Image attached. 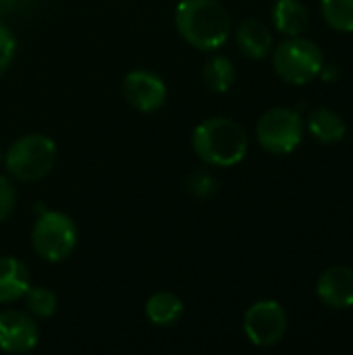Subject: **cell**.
Instances as JSON below:
<instances>
[{"mask_svg": "<svg viewBox=\"0 0 353 355\" xmlns=\"http://www.w3.org/2000/svg\"><path fill=\"white\" fill-rule=\"evenodd\" d=\"M2 156H4V154H2V150H0V162H2Z\"/></svg>", "mask_w": 353, "mask_h": 355, "instance_id": "cb8c5ba5", "label": "cell"}, {"mask_svg": "<svg viewBox=\"0 0 353 355\" xmlns=\"http://www.w3.org/2000/svg\"><path fill=\"white\" fill-rule=\"evenodd\" d=\"M179 35L202 52L223 48L231 35V17L218 0H181L175 8Z\"/></svg>", "mask_w": 353, "mask_h": 355, "instance_id": "6da1fadb", "label": "cell"}, {"mask_svg": "<svg viewBox=\"0 0 353 355\" xmlns=\"http://www.w3.org/2000/svg\"><path fill=\"white\" fill-rule=\"evenodd\" d=\"M15 2H17V0H0V19L6 17V15L15 8Z\"/></svg>", "mask_w": 353, "mask_h": 355, "instance_id": "603a6c76", "label": "cell"}, {"mask_svg": "<svg viewBox=\"0 0 353 355\" xmlns=\"http://www.w3.org/2000/svg\"><path fill=\"white\" fill-rule=\"evenodd\" d=\"M125 100L139 112H156L164 106L169 89L166 83L148 69L129 71L123 79Z\"/></svg>", "mask_w": 353, "mask_h": 355, "instance_id": "ba28073f", "label": "cell"}, {"mask_svg": "<svg viewBox=\"0 0 353 355\" xmlns=\"http://www.w3.org/2000/svg\"><path fill=\"white\" fill-rule=\"evenodd\" d=\"M248 133L246 129L227 116L204 119L191 135V148L196 156L218 168L239 164L248 154Z\"/></svg>", "mask_w": 353, "mask_h": 355, "instance_id": "7a4b0ae2", "label": "cell"}, {"mask_svg": "<svg viewBox=\"0 0 353 355\" xmlns=\"http://www.w3.org/2000/svg\"><path fill=\"white\" fill-rule=\"evenodd\" d=\"M204 85L214 94H227L235 83V64L227 56H212L202 71Z\"/></svg>", "mask_w": 353, "mask_h": 355, "instance_id": "2e32d148", "label": "cell"}, {"mask_svg": "<svg viewBox=\"0 0 353 355\" xmlns=\"http://www.w3.org/2000/svg\"><path fill=\"white\" fill-rule=\"evenodd\" d=\"M306 123L293 108L277 106L266 110L256 123V139L268 154L287 156L300 148Z\"/></svg>", "mask_w": 353, "mask_h": 355, "instance_id": "8992f818", "label": "cell"}, {"mask_svg": "<svg viewBox=\"0 0 353 355\" xmlns=\"http://www.w3.org/2000/svg\"><path fill=\"white\" fill-rule=\"evenodd\" d=\"M318 300L331 310H350L353 308V268L352 266H331L327 268L316 283Z\"/></svg>", "mask_w": 353, "mask_h": 355, "instance_id": "30bf717a", "label": "cell"}, {"mask_svg": "<svg viewBox=\"0 0 353 355\" xmlns=\"http://www.w3.org/2000/svg\"><path fill=\"white\" fill-rule=\"evenodd\" d=\"M322 81H327V83H331V81H337L339 79V67L337 64H333V62H325L322 64V69H320V75H318Z\"/></svg>", "mask_w": 353, "mask_h": 355, "instance_id": "7402d4cb", "label": "cell"}, {"mask_svg": "<svg viewBox=\"0 0 353 355\" xmlns=\"http://www.w3.org/2000/svg\"><path fill=\"white\" fill-rule=\"evenodd\" d=\"M273 23L287 37L304 35L310 25V12L302 0H277L273 6Z\"/></svg>", "mask_w": 353, "mask_h": 355, "instance_id": "5bb4252c", "label": "cell"}, {"mask_svg": "<svg viewBox=\"0 0 353 355\" xmlns=\"http://www.w3.org/2000/svg\"><path fill=\"white\" fill-rule=\"evenodd\" d=\"M29 285V268L12 256H0V304L19 302Z\"/></svg>", "mask_w": 353, "mask_h": 355, "instance_id": "7c38bea8", "label": "cell"}, {"mask_svg": "<svg viewBox=\"0 0 353 355\" xmlns=\"http://www.w3.org/2000/svg\"><path fill=\"white\" fill-rule=\"evenodd\" d=\"M144 312L154 327H173L183 318L185 304L181 302L179 295L171 291H158L152 297H148Z\"/></svg>", "mask_w": 353, "mask_h": 355, "instance_id": "9a60e30c", "label": "cell"}, {"mask_svg": "<svg viewBox=\"0 0 353 355\" xmlns=\"http://www.w3.org/2000/svg\"><path fill=\"white\" fill-rule=\"evenodd\" d=\"M243 333L252 345L268 349L283 341L287 333V312L275 300L252 304L243 316Z\"/></svg>", "mask_w": 353, "mask_h": 355, "instance_id": "52a82bcc", "label": "cell"}, {"mask_svg": "<svg viewBox=\"0 0 353 355\" xmlns=\"http://www.w3.org/2000/svg\"><path fill=\"white\" fill-rule=\"evenodd\" d=\"M15 54H17V37L10 31V27L4 25L0 19V77L10 69Z\"/></svg>", "mask_w": 353, "mask_h": 355, "instance_id": "ffe728a7", "label": "cell"}, {"mask_svg": "<svg viewBox=\"0 0 353 355\" xmlns=\"http://www.w3.org/2000/svg\"><path fill=\"white\" fill-rule=\"evenodd\" d=\"M21 300L25 302L27 312L35 318H50L56 314V308H58V300L48 287L29 285V289L25 291V295Z\"/></svg>", "mask_w": 353, "mask_h": 355, "instance_id": "ac0fdd59", "label": "cell"}, {"mask_svg": "<svg viewBox=\"0 0 353 355\" xmlns=\"http://www.w3.org/2000/svg\"><path fill=\"white\" fill-rule=\"evenodd\" d=\"M75 220L58 210H44L37 214L31 229V245L35 254L52 264L64 262L77 245Z\"/></svg>", "mask_w": 353, "mask_h": 355, "instance_id": "5b68a950", "label": "cell"}, {"mask_svg": "<svg viewBox=\"0 0 353 355\" xmlns=\"http://www.w3.org/2000/svg\"><path fill=\"white\" fill-rule=\"evenodd\" d=\"M325 21L341 33L353 31V0H320Z\"/></svg>", "mask_w": 353, "mask_h": 355, "instance_id": "e0dca14e", "label": "cell"}, {"mask_svg": "<svg viewBox=\"0 0 353 355\" xmlns=\"http://www.w3.org/2000/svg\"><path fill=\"white\" fill-rule=\"evenodd\" d=\"M237 48L252 60H262L273 52V31L260 19H243L235 29Z\"/></svg>", "mask_w": 353, "mask_h": 355, "instance_id": "8fae6325", "label": "cell"}, {"mask_svg": "<svg viewBox=\"0 0 353 355\" xmlns=\"http://www.w3.org/2000/svg\"><path fill=\"white\" fill-rule=\"evenodd\" d=\"M325 54L318 44L304 35L283 40L273 52L275 73L289 85H306L320 75Z\"/></svg>", "mask_w": 353, "mask_h": 355, "instance_id": "277c9868", "label": "cell"}, {"mask_svg": "<svg viewBox=\"0 0 353 355\" xmlns=\"http://www.w3.org/2000/svg\"><path fill=\"white\" fill-rule=\"evenodd\" d=\"M306 127L312 133V137L320 144H339L347 133V125L343 116L329 106L314 108L308 114Z\"/></svg>", "mask_w": 353, "mask_h": 355, "instance_id": "4fadbf2b", "label": "cell"}, {"mask_svg": "<svg viewBox=\"0 0 353 355\" xmlns=\"http://www.w3.org/2000/svg\"><path fill=\"white\" fill-rule=\"evenodd\" d=\"M40 343V329L29 312L2 310L0 312V352L27 354Z\"/></svg>", "mask_w": 353, "mask_h": 355, "instance_id": "9c48e42d", "label": "cell"}, {"mask_svg": "<svg viewBox=\"0 0 353 355\" xmlns=\"http://www.w3.org/2000/svg\"><path fill=\"white\" fill-rule=\"evenodd\" d=\"M56 144L44 133H27L15 139L4 152L2 160L6 173L23 183H33L48 177L56 164Z\"/></svg>", "mask_w": 353, "mask_h": 355, "instance_id": "3957f363", "label": "cell"}, {"mask_svg": "<svg viewBox=\"0 0 353 355\" xmlns=\"http://www.w3.org/2000/svg\"><path fill=\"white\" fill-rule=\"evenodd\" d=\"M15 206H17V189L8 177L0 175V225L12 214Z\"/></svg>", "mask_w": 353, "mask_h": 355, "instance_id": "44dd1931", "label": "cell"}, {"mask_svg": "<svg viewBox=\"0 0 353 355\" xmlns=\"http://www.w3.org/2000/svg\"><path fill=\"white\" fill-rule=\"evenodd\" d=\"M185 183H187L189 193L196 196V198H210V196H214L216 189H218L216 177H214L212 173H208V171H193V173L187 177Z\"/></svg>", "mask_w": 353, "mask_h": 355, "instance_id": "d6986e66", "label": "cell"}]
</instances>
